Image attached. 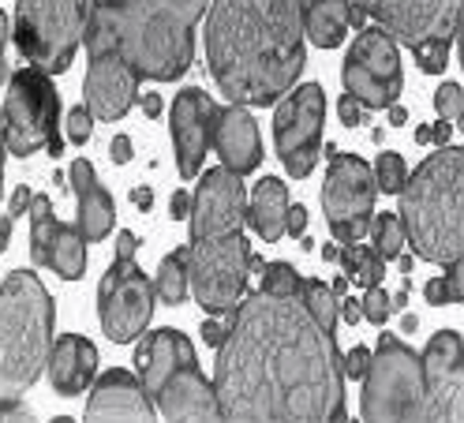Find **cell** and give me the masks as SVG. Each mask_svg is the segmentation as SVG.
I'll return each mask as SVG.
<instances>
[{"label":"cell","mask_w":464,"mask_h":423,"mask_svg":"<svg viewBox=\"0 0 464 423\" xmlns=\"http://www.w3.org/2000/svg\"><path fill=\"white\" fill-rule=\"evenodd\" d=\"M412 56L420 61V72L427 75H442L450 64V42H427L420 49H412Z\"/></svg>","instance_id":"cell-32"},{"label":"cell","mask_w":464,"mask_h":423,"mask_svg":"<svg viewBox=\"0 0 464 423\" xmlns=\"http://www.w3.org/2000/svg\"><path fill=\"white\" fill-rule=\"evenodd\" d=\"M131 203H135L139 210H150V207H154V191H150V187H135V191H131Z\"/></svg>","instance_id":"cell-48"},{"label":"cell","mask_w":464,"mask_h":423,"mask_svg":"<svg viewBox=\"0 0 464 423\" xmlns=\"http://www.w3.org/2000/svg\"><path fill=\"white\" fill-rule=\"evenodd\" d=\"M330 289H334V296H337V300H341V296H344V293H348V277H344V274H341V277H337V281H334V285H330Z\"/></svg>","instance_id":"cell-54"},{"label":"cell","mask_w":464,"mask_h":423,"mask_svg":"<svg viewBox=\"0 0 464 423\" xmlns=\"http://www.w3.org/2000/svg\"><path fill=\"white\" fill-rule=\"evenodd\" d=\"M416 143H420V147H427V143H430V128H427V124H423V128H416Z\"/></svg>","instance_id":"cell-56"},{"label":"cell","mask_w":464,"mask_h":423,"mask_svg":"<svg viewBox=\"0 0 464 423\" xmlns=\"http://www.w3.org/2000/svg\"><path fill=\"white\" fill-rule=\"evenodd\" d=\"M348 5L353 0H300L304 12V38H311L318 49H337L348 26Z\"/></svg>","instance_id":"cell-25"},{"label":"cell","mask_w":464,"mask_h":423,"mask_svg":"<svg viewBox=\"0 0 464 423\" xmlns=\"http://www.w3.org/2000/svg\"><path fill=\"white\" fill-rule=\"evenodd\" d=\"M374 173L356 154H330V173L323 184V210L337 244H356L367 236L374 217Z\"/></svg>","instance_id":"cell-12"},{"label":"cell","mask_w":464,"mask_h":423,"mask_svg":"<svg viewBox=\"0 0 464 423\" xmlns=\"http://www.w3.org/2000/svg\"><path fill=\"white\" fill-rule=\"evenodd\" d=\"M8 79V61H5V49H0V82Z\"/></svg>","instance_id":"cell-59"},{"label":"cell","mask_w":464,"mask_h":423,"mask_svg":"<svg viewBox=\"0 0 464 423\" xmlns=\"http://www.w3.org/2000/svg\"><path fill=\"white\" fill-rule=\"evenodd\" d=\"M450 274H446V285H450V300L453 303H460L464 300V259L460 263H453V266H446Z\"/></svg>","instance_id":"cell-39"},{"label":"cell","mask_w":464,"mask_h":423,"mask_svg":"<svg viewBox=\"0 0 464 423\" xmlns=\"http://www.w3.org/2000/svg\"><path fill=\"white\" fill-rule=\"evenodd\" d=\"M390 124L393 128H404V124H409V112H404L401 105H390Z\"/></svg>","instance_id":"cell-50"},{"label":"cell","mask_w":464,"mask_h":423,"mask_svg":"<svg viewBox=\"0 0 464 423\" xmlns=\"http://www.w3.org/2000/svg\"><path fill=\"white\" fill-rule=\"evenodd\" d=\"M244 199H247V191H244L240 173H232L225 165L202 173V180L195 187V199H191V214H188L191 240H207L218 233L244 229V221H247Z\"/></svg>","instance_id":"cell-17"},{"label":"cell","mask_w":464,"mask_h":423,"mask_svg":"<svg viewBox=\"0 0 464 423\" xmlns=\"http://www.w3.org/2000/svg\"><path fill=\"white\" fill-rule=\"evenodd\" d=\"M371 247L379 251L382 259H397L401 251H404V225L397 214H379V217H371Z\"/></svg>","instance_id":"cell-28"},{"label":"cell","mask_w":464,"mask_h":423,"mask_svg":"<svg viewBox=\"0 0 464 423\" xmlns=\"http://www.w3.org/2000/svg\"><path fill=\"white\" fill-rule=\"evenodd\" d=\"M360 312H363V319L367 322H374V326H382L386 319H390V293L382 289V285H371V289H363V300H360Z\"/></svg>","instance_id":"cell-31"},{"label":"cell","mask_w":464,"mask_h":423,"mask_svg":"<svg viewBox=\"0 0 464 423\" xmlns=\"http://www.w3.org/2000/svg\"><path fill=\"white\" fill-rule=\"evenodd\" d=\"M337 251H341L337 244H326V247H323V259H330V263H334V259H337Z\"/></svg>","instance_id":"cell-58"},{"label":"cell","mask_w":464,"mask_h":423,"mask_svg":"<svg viewBox=\"0 0 464 423\" xmlns=\"http://www.w3.org/2000/svg\"><path fill=\"white\" fill-rule=\"evenodd\" d=\"M423 296H427V303H430V307L453 303V300H450V285H446V277H434V281H427V285H423Z\"/></svg>","instance_id":"cell-38"},{"label":"cell","mask_w":464,"mask_h":423,"mask_svg":"<svg viewBox=\"0 0 464 423\" xmlns=\"http://www.w3.org/2000/svg\"><path fill=\"white\" fill-rule=\"evenodd\" d=\"M154 296L169 307L188 300V247L169 251V255L161 259L158 277H154Z\"/></svg>","instance_id":"cell-27"},{"label":"cell","mask_w":464,"mask_h":423,"mask_svg":"<svg viewBox=\"0 0 464 423\" xmlns=\"http://www.w3.org/2000/svg\"><path fill=\"white\" fill-rule=\"evenodd\" d=\"M210 0H94L82 45L116 53L139 79L172 82L195 61V26Z\"/></svg>","instance_id":"cell-3"},{"label":"cell","mask_w":464,"mask_h":423,"mask_svg":"<svg viewBox=\"0 0 464 423\" xmlns=\"http://www.w3.org/2000/svg\"><path fill=\"white\" fill-rule=\"evenodd\" d=\"M363 382V419H423V363L420 352L393 333L379 337V352L371 356Z\"/></svg>","instance_id":"cell-10"},{"label":"cell","mask_w":464,"mask_h":423,"mask_svg":"<svg viewBox=\"0 0 464 423\" xmlns=\"http://www.w3.org/2000/svg\"><path fill=\"white\" fill-rule=\"evenodd\" d=\"M434 112H439L442 120H450L453 128L464 124V91L457 82H442V87L434 91Z\"/></svg>","instance_id":"cell-30"},{"label":"cell","mask_w":464,"mask_h":423,"mask_svg":"<svg viewBox=\"0 0 464 423\" xmlns=\"http://www.w3.org/2000/svg\"><path fill=\"white\" fill-rule=\"evenodd\" d=\"M5 42H8V15L0 12V49H5Z\"/></svg>","instance_id":"cell-55"},{"label":"cell","mask_w":464,"mask_h":423,"mask_svg":"<svg viewBox=\"0 0 464 423\" xmlns=\"http://www.w3.org/2000/svg\"><path fill=\"white\" fill-rule=\"evenodd\" d=\"M367 363H371V349H363V345H356L348 356H341V371H344V379H363L367 375Z\"/></svg>","instance_id":"cell-35"},{"label":"cell","mask_w":464,"mask_h":423,"mask_svg":"<svg viewBox=\"0 0 464 423\" xmlns=\"http://www.w3.org/2000/svg\"><path fill=\"white\" fill-rule=\"evenodd\" d=\"M61 94L53 87V75L42 68H23L8 79V98L0 109V139L5 150L15 158H31L34 150H45L49 158H61Z\"/></svg>","instance_id":"cell-7"},{"label":"cell","mask_w":464,"mask_h":423,"mask_svg":"<svg viewBox=\"0 0 464 423\" xmlns=\"http://www.w3.org/2000/svg\"><path fill=\"white\" fill-rule=\"evenodd\" d=\"M31 199H34V195H31V187H15V195H12V199H8V214H15V217H23L26 210H31Z\"/></svg>","instance_id":"cell-41"},{"label":"cell","mask_w":464,"mask_h":423,"mask_svg":"<svg viewBox=\"0 0 464 423\" xmlns=\"http://www.w3.org/2000/svg\"><path fill=\"white\" fill-rule=\"evenodd\" d=\"M221 105L198 87H188L177 94L169 112V131H172V147H177V168L184 180H195L202 168L210 143H214V124H218Z\"/></svg>","instance_id":"cell-19"},{"label":"cell","mask_w":464,"mask_h":423,"mask_svg":"<svg viewBox=\"0 0 464 423\" xmlns=\"http://www.w3.org/2000/svg\"><path fill=\"white\" fill-rule=\"evenodd\" d=\"M285 214H288V187L277 177H266L255 184V199L247 210V221L255 225L258 240L277 244L285 236Z\"/></svg>","instance_id":"cell-26"},{"label":"cell","mask_w":464,"mask_h":423,"mask_svg":"<svg viewBox=\"0 0 464 423\" xmlns=\"http://www.w3.org/2000/svg\"><path fill=\"white\" fill-rule=\"evenodd\" d=\"M135 368L165 419H221L214 382L198 371L195 345L180 330H150L135 349Z\"/></svg>","instance_id":"cell-6"},{"label":"cell","mask_w":464,"mask_h":423,"mask_svg":"<svg viewBox=\"0 0 464 423\" xmlns=\"http://www.w3.org/2000/svg\"><path fill=\"white\" fill-rule=\"evenodd\" d=\"M401 225L404 240L420 259L434 266H453L464 259V150H434L412 177H404Z\"/></svg>","instance_id":"cell-4"},{"label":"cell","mask_w":464,"mask_h":423,"mask_svg":"<svg viewBox=\"0 0 464 423\" xmlns=\"http://www.w3.org/2000/svg\"><path fill=\"white\" fill-rule=\"evenodd\" d=\"M304 229H307V207L288 203V214H285V233H288V236H304Z\"/></svg>","instance_id":"cell-37"},{"label":"cell","mask_w":464,"mask_h":423,"mask_svg":"<svg viewBox=\"0 0 464 423\" xmlns=\"http://www.w3.org/2000/svg\"><path fill=\"white\" fill-rule=\"evenodd\" d=\"M423 419H464V341L457 330H439L423 356Z\"/></svg>","instance_id":"cell-16"},{"label":"cell","mask_w":464,"mask_h":423,"mask_svg":"<svg viewBox=\"0 0 464 423\" xmlns=\"http://www.w3.org/2000/svg\"><path fill=\"white\" fill-rule=\"evenodd\" d=\"M251 244L244 233H218L188 244V293L214 319H228L240 307L251 277Z\"/></svg>","instance_id":"cell-9"},{"label":"cell","mask_w":464,"mask_h":423,"mask_svg":"<svg viewBox=\"0 0 464 423\" xmlns=\"http://www.w3.org/2000/svg\"><path fill=\"white\" fill-rule=\"evenodd\" d=\"M337 315H344V326H356L360 319H363V312H360V300H353L344 293V303L337 300Z\"/></svg>","instance_id":"cell-43"},{"label":"cell","mask_w":464,"mask_h":423,"mask_svg":"<svg viewBox=\"0 0 464 423\" xmlns=\"http://www.w3.org/2000/svg\"><path fill=\"white\" fill-rule=\"evenodd\" d=\"M412 266H416V259H412V255H404V251H401V255H397V270H401V274H409Z\"/></svg>","instance_id":"cell-53"},{"label":"cell","mask_w":464,"mask_h":423,"mask_svg":"<svg viewBox=\"0 0 464 423\" xmlns=\"http://www.w3.org/2000/svg\"><path fill=\"white\" fill-rule=\"evenodd\" d=\"M323 120H326V94L318 82H304L277 105L274 117V143L285 173L293 180L311 177V168L323 154Z\"/></svg>","instance_id":"cell-13"},{"label":"cell","mask_w":464,"mask_h":423,"mask_svg":"<svg viewBox=\"0 0 464 423\" xmlns=\"http://www.w3.org/2000/svg\"><path fill=\"white\" fill-rule=\"evenodd\" d=\"M382 277H386V259L379 255V251H367V259H363V266L353 274V281L360 289H371V285H382Z\"/></svg>","instance_id":"cell-33"},{"label":"cell","mask_w":464,"mask_h":423,"mask_svg":"<svg viewBox=\"0 0 464 423\" xmlns=\"http://www.w3.org/2000/svg\"><path fill=\"white\" fill-rule=\"evenodd\" d=\"M214 150L221 154V165L232 173H255L263 161V139H258V124L244 105H228L218 112L214 124Z\"/></svg>","instance_id":"cell-22"},{"label":"cell","mask_w":464,"mask_h":423,"mask_svg":"<svg viewBox=\"0 0 464 423\" xmlns=\"http://www.w3.org/2000/svg\"><path fill=\"white\" fill-rule=\"evenodd\" d=\"M12 225H15V214H5V217H0V251H8V240H12Z\"/></svg>","instance_id":"cell-49"},{"label":"cell","mask_w":464,"mask_h":423,"mask_svg":"<svg viewBox=\"0 0 464 423\" xmlns=\"http://www.w3.org/2000/svg\"><path fill=\"white\" fill-rule=\"evenodd\" d=\"M98 371V349L79 333L56 337L49 349V382L61 398H79V393L94 382Z\"/></svg>","instance_id":"cell-23"},{"label":"cell","mask_w":464,"mask_h":423,"mask_svg":"<svg viewBox=\"0 0 464 423\" xmlns=\"http://www.w3.org/2000/svg\"><path fill=\"white\" fill-rule=\"evenodd\" d=\"M207 64L232 105H274L304 72L300 0H210Z\"/></svg>","instance_id":"cell-2"},{"label":"cell","mask_w":464,"mask_h":423,"mask_svg":"<svg viewBox=\"0 0 464 423\" xmlns=\"http://www.w3.org/2000/svg\"><path fill=\"white\" fill-rule=\"evenodd\" d=\"M344 94L356 98L363 109H390L401 98V49L382 26H363L353 42L341 68Z\"/></svg>","instance_id":"cell-11"},{"label":"cell","mask_w":464,"mask_h":423,"mask_svg":"<svg viewBox=\"0 0 464 423\" xmlns=\"http://www.w3.org/2000/svg\"><path fill=\"white\" fill-rule=\"evenodd\" d=\"M94 0H19L15 5V45L34 68L61 75L72 68L82 45L86 15Z\"/></svg>","instance_id":"cell-8"},{"label":"cell","mask_w":464,"mask_h":423,"mask_svg":"<svg viewBox=\"0 0 464 423\" xmlns=\"http://www.w3.org/2000/svg\"><path fill=\"white\" fill-rule=\"evenodd\" d=\"M337 112H341V124L344 128H360L363 124V105L356 101V98H341V105H337Z\"/></svg>","instance_id":"cell-36"},{"label":"cell","mask_w":464,"mask_h":423,"mask_svg":"<svg viewBox=\"0 0 464 423\" xmlns=\"http://www.w3.org/2000/svg\"><path fill=\"white\" fill-rule=\"evenodd\" d=\"M363 12L374 19V26L409 45L420 49L427 42H453L460 0H360Z\"/></svg>","instance_id":"cell-15"},{"label":"cell","mask_w":464,"mask_h":423,"mask_svg":"<svg viewBox=\"0 0 464 423\" xmlns=\"http://www.w3.org/2000/svg\"><path fill=\"white\" fill-rule=\"evenodd\" d=\"M154 300V281L135 266V259H116L98 285V319L109 341L131 345L150 326Z\"/></svg>","instance_id":"cell-14"},{"label":"cell","mask_w":464,"mask_h":423,"mask_svg":"<svg viewBox=\"0 0 464 423\" xmlns=\"http://www.w3.org/2000/svg\"><path fill=\"white\" fill-rule=\"evenodd\" d=\"M416 326H420V319H416L412 312H404V315H401V330H404V333H412Z\"/></svg>","instance_id":"cell-51"},{"label":"cell","mask_w":464,"mask_h":423,"mask_svg":"<svg viewBox=\"0 0 464 423\" xmlns=\"http://www.w3.org/2000/svg\"><path fill=\"white\" fill-rule=\"evenodd\" d=\"M371 173H374V187L386 191V195H397V191L404 187V177H409V168H404V158H401V154L382 150Z\"/></svg>","instance_id":"cell-29"},{"label":"cell","mask_w":464,"mask_h":423,"mask_svg":"<svg viewBox=\"0 0 464 423\" xmlns=\"http://www.w3.org/2000/svg\"><path fill=\"white\" fill-rule=\"evenodd\" d=\"M64 128H68V139H72V143H75V147H82L86 139H91V131H94V117H91V109H86V105H75V109L68 112Z\"/></svg>","instance_id":"cell-34"},{"label":"cell","mask_w":464,"mask_h":423,"mask_svg":"<svg viewBox=\"0 0 464 423\" xmlns=\"http://www.w3.org/2000/svg\"><path fill=\"white\" fill-rule=\"evenodd\" d=\"M214 393L221 419L334 423L348 419L337 322L311 312L293 263H266L263 289L228 315Z\"/></svg>","instance_id":"cell-1"},{"label":"cell","mask_w":464,"mask_h":423,"mask_svg":"<svg viewBox=\"0 0 464 423\" xmlns=\"http://www.w3.org/2000/svg\"><path fill=\"white\" fill-rule=\"evenodd\" d=\"M139 105H142V112H147V117H161V98H158L154 91H150V94H142Z\"/></svg>","instance_id":"cell-47"},{"label":"cell","mask_w":464,"mask_h":423,"mask_svg":"<svg viewBox=\"0 0 464 423\" xmlns=\"http://www.w3.org/2000/svg\"><path fill=\"white\" fill-rule=\"evenodd\" d=\"M139 75L131 72L128 61H121L116 53H98L91 56V68H86V82H82V94H86V109H91L94 120H121L124 112L135 105L139 98Z\"/></svg>","instance_id":"cell-20"},{"label":"cell","mask_w":464,"mask_h":423,"mask_svg":"<svg viewBox=\"0 0 464 423\" xmlns=\"http://www.w3.org/2000/svg\"><path fill=\"white\" fill-rule=\"evenodd\" d=\"M198 330H202V341H207V345H214V349H218V345L225 341V330H228V326H221L218 319H207V322H202Z\"/></svg>","instance_id":"cell-44"},{"label":"cell","mask_w":464,"mask_h":423,"mask_svg":"<svg viewBox=\"0 0 464 423\" xmlns=\"http://www.w3.org/2000/svg\"><path fill=\"white\" fill-rule=\"evenodd\" d=\"M169 214L177 217V221H184V217L191 214V195H188V191H177V195H172V203H169Z\"/></svg>","instance_id":"cell-45"},{"label":"cell","mask_w":464,"mask_h":423,"mask_svg":"<svg viewBox=\"0 0 464 423\" xmlns=\"http://www.w3.org/2000/svg\"><path fill=\"white\" fill-rule=\"evenodd\" d=\"M450 131H453V124L450 120H439L430 128V143H439V147H446L450 143Z\"/></svg>","instance_id":"cell-46"},{"label":"cell","mask_w":464,"mask_h":423,"mask_svg":"<svg viewBox=\"0 0 464 423\" xmlns=\"http://www.w3.org/2000/svg\"><path fill=\"white\" fill-rule=\"evenodd\" d=\"M5 154L8 150H5V139H0V191H5Z\"/></svg>","instance_id":"cell-57"},{"label":"cell","mask_w":464,"mask_h":423,"mask_svg":"<svg viewBox=\"0 0 464 423\" xmlns=\"http://www.w3.org/2000/svg\"><path fill=\"white\" fill-rule=\"evenodd\" d=\"M139 244H142V240H139L135 233H128V229H124L121 236H116V259H135Z\"/></svg>","instance_id":"cell-42"},{"label":"cell","mask_w":464,"mask_h":423,"mask_svg":"<svg viewBox=\"0 0 464 423\" xmlns=\"http://www.w3.org/2000/svg\"><path fill=\"white\" fill-rule=\"evenodd\" d=\"M26 214H31V259H34V266H45L64 281H79L86 274V240L79 233V225H64L56 217L49 195H34Z\"/></svg>","instance_id":"cell-18"},{"label":"cell","mask_w":464,"mask_h":423,"mask_svg":"<svg viewBox=\"0 0 464 423\" xmlns=\"http://www.w3.org/2000/svg\"><path fill=\"white\" fill-rule=\"evenodd\" d=\"M247 266H251V274H263V270H266V259H263V255H255V251H251Z\"/></svg>","instance_id":"cell-52"},{"label":"cell","mask_w":464,"mask_h":423,"mask_svg":"<svg viewBox=\"0 0 464 423\" xmlns=\"http://www.w3.org/2000/svg\"><path fill=\"white\" fill-rule=\"evenodd\" d=\"M154 401L142 389V379H135L124 368L105 371L86 401V419H154Z\"/></svg>","instance_id":"cell-21"},{"label":"cell","mask_w":464,"mask_h":423,"mask_svg":"<svg viewBox=\"0 0 464 423\" xmlns=\"http://www.w3.org/2000/svg\"><path fill=\"white\" fill-rule=\"evenodd\" d=\"M72 187H75V203H79V233L82 240H105V233L112 229L116 221V203L112 195L105 191V184H98V173L94 165L86 158H75L72 161Z\"/></svg>","instance_id":"cell-24"},{"label":"cell","mask_w":464,"mask_h":423,"mask_svg":"<svg viewBox=\"0 0 464 423\" xmlns=\"http://www.w3.org/2000/svg\"><path fill=\"white\" fill-rule=\"evenodd\" d=\"M131 154H135V150H131V139H128V135H116L112 143H109V158H112L116 165H128Z\"/></svg>","instance_id":"cell-40"},{"label":"cell","mask_w":464,"mask_h":423,"mask_svg":"<svg viewBox=\"0 0 464 423\" xmlns=\"http://www.w3.org/2000/svg\"><path fill=\"white\" fill-rule=\"evenodd\" d=\"M56 307L34 270H12L0 281V409L38 382L53 349Z\"/></svg>","instance_id":"cell-5"}]
</instances>
